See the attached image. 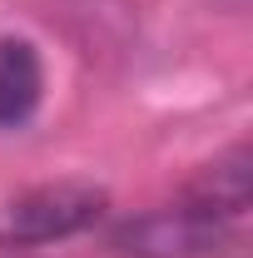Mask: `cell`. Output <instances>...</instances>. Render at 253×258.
<instances>
[{"label": "cell", "mask_w": 253, "mask_h": 258, "mask_svg": "<svg viewBox=\"0 0 253 258\" xmlns=\"http://www.w3.org/2000/svg\"><path fill=\"white\" fill-rule=\"evenodd\" d=\"M104 214V189L95 184H40L0 209V243H50L90 228Z\"/></svg>", "instance_id": "obj_1"}, {"label": "cell", "mask_w": 253, "mask_h": 258, "mask_svg": "<svg viewBox=\"0 0 253 258\" xmlns=\"http://www.w3.org/2000/svg\"><path fill=\"white\" fill-rule=\"evenodd\" d=\"M223 243H228V224H214L184 199L154 214H139L114 233V248H124L129 258H209Z\"/></svg>", "instance_id": "obj_2"}, {"label": "cell", "mask_w": 253, "mask_h": 258, "mask_svg": "<svg viewBox=\"0 0 253 258\" xmlns=\"http://www.w3.org/2000/svg\"><path fill=\"white\" fill-rule=\"evenodd\" d=\"M184 204L209 214L214 224H233L248 209V149H228L223 159H214L199 179L189 184Z\"/></svg>", "instance_id": "obj_3"}, {"label": "cell", "mask_w": 253, "mask_h": 258, "mask_svg": "<svg viewBox=\"0 0 253 258\" xmlns=\"http://www.w3.org/2000/svg\"><path fill=\"white\" fill-rule=\"evenodd\" d=\"M40 90H45V80H40L35 45L5 35L0 40V129L25 124L35 114V104H40Z\"/></svg>", "instance_id": "obj_4"}]
</instances>
